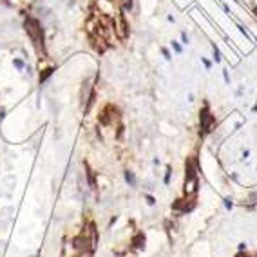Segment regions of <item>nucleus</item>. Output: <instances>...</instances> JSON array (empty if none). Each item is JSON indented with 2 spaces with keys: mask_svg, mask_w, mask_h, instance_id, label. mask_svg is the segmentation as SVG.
<instances>
[{
  "mask_svg": "<svg viewBox=\"0 0 257 257\" xmlns=\"http://www.w3.org/2000/svg\"><path fill=\"white\" fill-rule=\"evenodd\" d=\"M132 243H134V246H136V248H143V246H145V237H143V234H138V236L134 237Z\"/></svg>",
  "mask_w": 257,
  "mask_h": 257,
  "instance_id": "nucleus-5",
  "label": "nucleus"
},
{
  "mask_svg": "<svg viewBox=\"0 0 257 257\" xmlns=\"http://www.w3.org/2000/svg\"><path fill=\"white\" fill-rule=\"evenodd\" d=\"M243 250H246V244H244V243L239 244V252H243Z\"/></svg>",
  "mask_w": 257,
  "mask_h": 257,
  "instance_id": "nucleus-17",
  "label": "nucleus"
},
{
  "mask_svg": "<svg viewBox=\"0 0 257 257\" xmlns=\"http://www.w3.org/2000/svg\"><path fill=\"white\" fill-rule=\"evenodd\" d=\"M145 199H147V203H149V205H154V203H156V199L152 198V196H145Z\"/></svg>",
  "mask_w": 257,
  "mask_h": 257,
  "instance_id": "nucleus-13",
  "label": "nucleus"
},
{
  "mask_svg": "<svg viewBox=\"0 0 257 257\" xmlns=\"http://www.w3.org/2000/svg\"><path fill=\"white\" fill-rule=\"evenodd\" d=\"M212 127H214V118H212V114L208 112V109L205 107V109L201 111V129H203V132H210Z\"/></svg>",
  "mask_w": 257,
  "mask_h": 257,
  "instance_id": "nucleus-3",
  "label": "nucleus"
},
{
  "mask_svg": "<svg viewBox=\"0 0 257 257\" xmlns=\"http://www.w3.org/2000/svg\"><path fill=\"white\" fill-rule=\"evenodd\" d=\"M181 38H183V42H185V43H188V36H187L185 33H181Z\"/></svg>",
  "mask_w": 257,
  "mask_h": 257,
  "instance_id": "nucleus-16",
  "label": "nucleus"
},
{
  "mask_svg": "<svg viewBox=\"0 0 257 257\" xmlns=\"http://www.w3.org/2000/svg\"><path fill=\"white\" fill-rule=\"evenodd\" d=\"M170 181V168L167 170V174H165V183H168Z\"/></svg>",
  "mask_w": 257,
  "mask_h": 257,
  "instance_id": "nucleus-15",
  "label": "nucleus"
},
{
  "mask_svg": "<svg viewBox=\"0 0 257 257\" xmlns=\"http://www.w3.org/2000/svg\"><path fill=\"white\" fill-rule=\"evenodd\" d=\"M161 53H163V56H165L167 60H170V53H168V49H165V47H163V49H161Z\"/></svg>",
  "mask_w": 257,
  "mask_h": 257,
  "instance_id": "nucleus-10",
  "label": "nucleus"
},
{
  "mask_svg": "<svg viewBox=\"0 0 257 257\" xmlns=\"http://www.w3.org/2000/svg\"><path fill=\"white\" fill-rule=\"evenodd\" d=\"M123 9H132V0H123Z\"/></svg>",
  "mask_w": 257,
  "mask_h": 257,
  "instance_id": "nucleus-8",
  "label": "nucleus"
},
{
  "mask_svg": "<svg viewBox=\"0 0 257 257\" xmlns=\"http://www.w3.org/2000/svg\"><path fill=\"white\" fill-rule=\"evenodd\" d=\"M78 257H93V254H91V252L87 250V252H80V254H78Z\"/></svg>",
  "mask_w": 257,
  "mask_h": 257,
  "instance_id": "nucleus-11",
  "label": "nucleus"
},
{
  "mask_svg": "<svg viewBox=\"0 0 257 257\" xmlns=\"http://www.w3.org/2000/svg\"><path fill=\"white\" fill-rule=\"evenodd\" d=\"M114 31H116L118 38H121V40H125L129 36V27H127V22H125L123 17H118L116 24H114Z\"/></svg>",
  "mask_w": 257,
  "mask_h": 257,
  "instance_id": "nucleus-4",
  "label": "nucleus"
},
{
  "mask_svg": "<svg viewBox=\"0 0 257 257\" xmlns=\"http://www.w3.org/2000/svg\"><path fill=\"white\" fill-rule=\"evenodd\" d=\"M172 47L176 49V53H181V45H179L178 42H172Z\"/></svg>",
  "mask_w": 257,
  "mask_h": 257,
  "instance_id": "nucleus-12",
  "label": "nucleus"
},
{
  "mask_svg": "<svg viewBox=\"0 0 257 257\" xmlns=\"http://www.w3.org/2000/svg\"><path fill=\"white\" fill-rule=\"evenodd\" d=\"M125 179H127V183H129L130 187H134V185H136V178H134V174H132L130 170H127V172H125Z\"/></svg>",
  "mask_w": 257,
  "mask_h": 257,
  "instance_id": "nucleus-6",
  "label": "nucleus"
},
{
  "mask_svg": "<svg viewBox=\"0 0 257 257\" xmlns=\"http://www.w3.org/2000/svg\"><path fill=\"white\" fill-rule=\"evenodd\" d=\"M214 60H216V62L221 60V53H219V49L216 47V45H214Z\"/></svg>",
  "mask_w": 257,
  "mask_h": 257,
  "instance_id": "nucleus-9",
  "label": "nucleus"
},
{
  "mask_svg": "<svg viewBox=\"0 0 257 257\" xmlns=\"http://www.w3.org/2000/svg\"><path fill=\"white\" fill-rule=\"evenodd\" d=\"M225 206H226V208H232V199H230V198L225 199Z\"/></svg>",
  "mask_w": 257,
  "mask_h": 257,
  "instance_id": "nucleus-14",
  "label": "nucleus"
},
{
  "mask_svg": "<svg viewBox=\"0 0 257 257\" xmlns=\"http://www.w3.org/2000/svg\"><path fill=\"white\" fill-rule=\"evenodd\" d=\"M13 65H15L17 69H24V67H25V63H24L22 60H18V58H15V60H13Z\"/></svg>",
  "mask_w": 257,
  "mask_h": 257,
  "instance_id": "nucleus-7",
  "label": "nucleus"
},
{
  "mask_svg": "<svg viewBox=\"0 0 257 257\" xmlns=\"http://www.w3.org/2000/svg\"><path fill=\"white\" fill-rule=\"evenodd\" d=\"M25 29H27V33H29L31 40L35 42V45L40 49V47H42V27H40L38 20L27 18L25 20Z\"/></svg>",
  "mask_w": 257,
  "mask_h": 257,
  "instance_id": "nucleus-2",
  "label": "nucleus"
},
{
  "mask_svg": "<svg viewBox=\"0 0 257 257\" xmlns=\"http://www.w3.org/2000/svg\"><path fill=\"white\" fill-rule=\"evenodd\" d=\"M198 187H199V181H198V172H196V167L192 161L187 163V176H185V187H183V192L187 198H192L196 196L198 192Z\"/></svg>",
  "mask_w": 257,
  "mask_h": 257,
  "instance_id": "nucleus-1",
  "label": "nucleus"
}]
</instances>
